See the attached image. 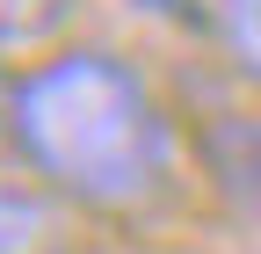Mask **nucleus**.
Segmentation results:
<instances>
[{"mask_svg": "<svg viewBox=\"0 0 261 254\" xmlns=\"http://www.w3.org/2000/svg\"><path fill=\"white\" fill-rule=\"evenodd\" d=\"M15 153L73 211L130 218L174 196V123L116 51H51L15 73Z\"/></svg>", "mask_w": 261, "mask_h": 254, "instance_id": "obj_1", "label": "nucleus"}, {"mask_svg": "<svg viewBox=\"0 0 261 254\" xmlns=\"http://www.w3.org/2000/svg\"><path fill=\"white\" fill-rule=\"evenodd\" d=\"M196 160H203L211 189L232 204L247 225H261V116L218 109L196 123Z\"/></svg>", "mask_w": 261, "mask_h": 254, "instance_id": "obj_2", "label": "nucleus"}, {"mask_svg": "<svg viewBox=\"0 0 261 254\" xmlns=\"http://www.w3.org/2000/svg\"><path fill=\"white\" fill-rule=\"evenodd\" d=\"M51 233V204L22 182H0V254H37Z\"/></svg>", "mask_w": 261, "mask_h": 254, "instance_id": "obj_3", "label": "nucleus"}, {"mask_svg": "<svg viewBox=\"0 0 261 254\" xmlns=\"http://www.w3.org/2000/svg\"><path fill=\"white\" fill-rule=\"evenodd\" d=\"M211 8H218V37H225L232 73L261 87V0H211Z\"/></svg>", "mask_w": 261, "mask_h": 254, "instance_id": "obj_4", "label": "nucleus"}, {"mask_svg": "<svg viewBox=\"0 0 261 254\" xmlns=\"http://www.w3.org/2000/svg\"><path fill=\"white\" fill-rule=\"evenodd\" d=\"M73 0H0V51H29V44H51Z\"/></svg>", "mask_w": 261, "mask_h": 254, "instance_id": "obj_5", "label": "nucleus"}, {"mask_svg": "<svg viewBox=\"0 0 261 254\" xmlns=\"http://www.w3.org/2000/svg\"><path fill=\"white\" fill-rule=\"evenodd\" d=\"M123 8H138L152 22H167V29H211L218 8H203V0H123Z\"/></svg>", "mask_w": 261, "mask_h": 254, "instance_id": "obj_6", "label": "nucleus"}, {"mask_svg": "<svg viewBox=\"0 0 261 254\" xmlns=\"http://www.w3.org/2000/svg\"><path fill=\"white\" fill-rule=\"evenodd\" d=\"M0 153H15V66H0Z\"/></svg>", "mask_w": 261, "mask_h": 254, "instance_id": "obj_7", "label": "nucleus"}]
</instances>
